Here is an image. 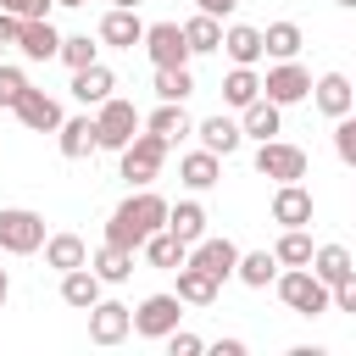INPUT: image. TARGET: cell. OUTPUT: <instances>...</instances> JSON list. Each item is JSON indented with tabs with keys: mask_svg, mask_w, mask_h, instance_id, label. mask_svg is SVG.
Masks as SVG:
<instances>
[{
	"mask_svg": "<svg viewBox=\"0 0 356 356\" xmlns=\"http://www.w3.org/2000/svg\"><path fill=\"white\" fill-rule=\"evenodd\" d=\"M167 200L156 195V189H134L111 217H106V239L111 245H122V250H145V239L156 234V228H167Z\"/></svg>",
	"mask_w": 356,
	"mask_h": 356,
	"instance_id": "6da1fadb",
	"label": "cell"
},
{
	"mask_svg": "<svg viewBox=\"0 0 356 356\" xmlns=\"http://www.w3.org/2000/svg\"><path fill=\"white\" fill-rule=\"evenodd\" d=\"M273 289H278V300H284L295 317H323V312H334V289H328L312 267H284Z\"/></svg>",
	"mask_w": 356,
	"mask_h": 356,
	"instance_id": "7a4b0ae2",
	"label": "cell"
},
{
	"mask_svg": "<svg viewBox=\"0 0 356 356\" xmlns=\"http://www.w3.org/2000/svg\"><path fill=\"white\" fill-rule=\"evenodd\" d=\"M167 139L161 134H150V128H139L128 145H122V178H128V189H150L156 184V172H161V161H167Z\"/></svg>",
	"mask_w": 356,
	"mask_h": 356,
	"instance_id": "3957f363",
	"label": "cell"
},
{
	"mask_svg": "<svg viewBox=\"0 0 356 356\" xmlns=\"http://www.w3.org/2000/svg\"><path fill=\"white\" fill-rule=\"evenodd\" d=\"M44 217L39 211H28V206H6L0 211V250L6 256H33V250H44Z\"/></svg>",
	"mask_w": 356,
	"mask_h": 356,
	"instance_id": "277c9868",
	"label": "cell"
},
{
	"mask_svg": "<svg viewBox=\"0 0 356 356\" xmlns=\"http://www.w3.org/2000/svg\"><path fill=\"white\" fill-rule=\"evenodd\" d=\"M178 317H184L178 289H156V295H145V300L134 306V334H139V339H167V334L178 328Z\"/></svg>",
	"mask_w": 356,
	"mask_h": 356,
	"instance_id": "5b68a950",
	"label": "cell"
},
{
	"mask_svg": "<svg viewBox=\"0 0 356 356\" xmlns=\"http://www.w3.org/2000/svg\"><path fill=\"white\" fill-rule=\"evenodd\" d=\"M95 122H100V150H117V156H122V145L145 128V117H139L134 100H122V95H111L106 106H95Z\"/></svg>",
	"mask_w": 356,
	"mask_h": 356,
	"instance_id": "8992f818",
	"label": "cell"
},
{
	"mask_svg": "<svg viewBox=\"0 0 356 356\" xmlns=\"http://www.w3.org/2000/svg\"><path fill=\"white\" fill-rule=\"evenodd\" d=\"M256 172L273 178V184H300L306 178V150L289 145V139H261L256 145Z\"/></svg>",
	"mask_w": 356,
	"mask_h": 356,
	"instance_id": "52a82bcc",
	"label": "cell"
},
{
	"mask_svg": "<svg viewBox=\"0 0 356 356\" xmlns=\"http://www.w3.org/2000/svg\"><path fill=\"white\" fill-rule=\"evenodd\" d=\"M312 83H317V78H312L300 61H273L267 78H261V95L278 100V106H300V100H312Z\"/></svg>",
	"mask_w": 356,
	"mask_h": 356,
	"instance_id": "ba28073f",
	"label": "cell"
},
{
	"mask_svg": "<svg viewBox=\"0 0 356 356\" xmlns=\"http://www.w3.org/2000/svg\"><path fill=\"white\" fill-rule=\"evenodd\" d=\"M145 56L150 67H189V39H184V22H150L145 28Z\"/></svg>",
	"mask_w": 356,
	"mask_h": 356,
	"instance_id": "9c48e42d",
	"label": "cell"
},
{
	"mask_svg": "<svg viewBox=\"0 0 356 356\" xmlns=\"http://www.w3.org/2000/svg\"><path fill=\"white\" fill-rule=\"evenodd\" d=\"M128 334H134V306H122V300H106V295H100V300L89 306V339L111 350V345H122Z\"/></svg>",
	"mask_w": 356,
	"mask_h": 356,
	"instance_id": "30bf717a",
	"label": "cell"
},
{
	"mask_svg": "<svg viewBox=\"0 0 356 356\" xmlns=\"http://www.w3.org/2000/svg\"><path fill=\"white\" fill-rule=\"evenodd\" d=\"M56 150H61L67 161H83V156L100 150V122L89 117V106H83L78 117H61V128H56Z\"/></svg>",
	"mask_w": 356,
	"mask_h": 356,
	"instance_id": "8fae6325",
	"label": "cell"
},
{
	"mask_svg": "<svg viewBox=\"0 0 356 356\" xmlns=\"http://www.w3.org/2000/svg\"><path fill=\"white\" fill-rule=\"evenodd\" d=\"M189 261H195V267H206L217 284H228V278L239 273V245H234V239H222V234H206L200 245H189Z\"/></svg>",
	"mask_w": 356,
	"mask_h": 356,
	"instance_id": "7c38bea8",
	"label": "cell"
},
{
	"mask_svg": "<svg viewBox=\"0 0 356 356\" xmlns=\"http://www.w3.org/2000/svg\"><path fill=\"white\" fill-rule=\"evenodd\" d=\"M312 211H317V200H312L306 184H278V189H273V222H278V228H306Z\"/></svg>",
	"mask_w": 356,
	"mask_h": 356,
	"instance_id": "4fadbf2b",
	"label": "cell"
},
{
	"mask_svg": "<svg viewBox=\"0 0 356 356\" xmlns=\"http://www.w3.org/2000/svg\"><path fill=\"white\" fill-rule=\"evenodd\" d=\"M17 122H22L28 134H56V128H61V100L44 95V89H28V95L17 100Z\"/></svg>",
	"mask_w": 356,
	"mask_h": 356,
	"instance_id": "5bb4252c",
	"label": "cell"
},
{
	"mask_svg": "<svg viewBox=\"0 0 356 356\" xmlns=\"http://www.w3.org/2000/svg\"><path fill=\"white\" fill-rule=\"evenodd\" d=\"M100 44H111V50H134V44H145V22H139V11L111 6V11L100 17Z\"/></svg>",
	"mask_w": 356,
	"mask_h": 356,
	"instance_id": "9a60e30c",
	"label": "cell"
},
{
	"mask_svg": "<svg viewBox=\"0 0 356 356\" xmlns=\"http://www.w3.org/2000/svg\"><path fill=\"white\" fill-rule=\"evenodd\" d=\"M222 56H228L234 67H256V61L267 56L261 28H250V22H228V28H222Z\"/></svg>",
	"mask_w": 356,
	"mask_h": 356,
	"instance_id": "2e32d148",
	"label": "cell"
},
{
	"mask_svg": "<svg viewBox=\"0 0 356 356\" xmlns=\"http://www.w3.org/2000/svg\"><path fill=\"white\" fill-rule=\"evenodd\" d=\"M111 95H117V72H111L106 61L72 72V100H78V106H106Z\"/></svg>",
	"mask_w": 356,
	"mask_h": 356,
	"instance_id": "e0dca14e",
	"label": "cell"
},
{
	"mask_svg": "<svg viewBox=\"0 0 356 356\" xmlns=\"http://www.w3.org/2000/svg\"><path fill=\"white\" fill-rule=\"evenodd\" d=\"M312 100H317L323 117H345V111H356V89H350L345 72H323V78L312 83Z\"/></svg>",
	"mask_w": 356,
	"mask_h": 356,
	"instance_id": "ac0fdd59",
	"label": "cell"
},
{
	"mask_svg": "<svg viewBox=\"0 0 356 356\" xmlns=\"http://www.w3.org/2000/svg\"><path fill=\"white\" fill-rule=\"evenodd\" d=\"M195 139L206 145V150H217V156H234L239 145H245V122H234V117H200L195 122Z\"/></svg>",
	"mask_w": 356,
	"mask_h": 356,
	"instance_id": "d6986e66",
	"label": "cell"
},
{
	"mask_svg": "<svg viewBox=\"0 0 356 356\" xmlns=\"http://www.w3.org/2000/svg\"><path fill=\"white\" fill-rule=\"evenodd\" d=\"M217 178H222V156H217V150H206V145H200V150H189V156L178 161V184H184V189H195V195H206Z\"/></svg>",
	"mask_w": 356,
	"mask_h": 356,
	"instance_id": "ffe728a7",
	"label": "cell"
},
{
	"mask_svg": "<svg viewBox=\"0 0 356 356\" xmlns=\"http://www.w3.org/2000/svg\"><path fill=\"white\" fill-rule=\"evenodd\" d=\"M61 39H67V33H56V22H50V17H39V22H22L17 50H22L28 61H56V56H61Z\"/></svg>",
	"mask_w": 356,
	"mask_h": 356,
	"instance_id": "44dd1931",
	"label": "cell"
},
{
	"mask_svg": "<svg viewBox=\"0 0 356 356\" xmlns=\"http://www.w3.org/2000/svg\"><path fill=\"white\" fill-rule=\"evenodd\" d=\"M239 122H245V139H256V145H261V139H278V134H284V106L261 95V100H250V106L239 111Z\"/></svg>",
	"mask_w": 356,
	"mask_h": 356,
	"instance_id": "7402d4cb",
	"label": "cell"
},
{
	"mask_svg": "<svg viewBox=\"0 0 356 356\" xmlns=\"http://www.w3.org/2000/svg\"><path fill=\"white\" fill-rule=\"evenodd\" d=\"M100 289H106V278L83 261V267H72V273H61V300L72 306V312H89L95 300H100Z\"/></svg>",
	"mask_w": 356,
	"mask_h": 356,
	"instance_id": "603a6c76",
	"label": "cell"
},
{
	"mask_svg": "<svg viewBox=\"0 0 356 356\" xmlns=\"http://www.w3.org/2000/svg\"><path fill=\"white\" fill-rule=\"evenodd\" d=\"M145 128H150V134H161L167 145H178L184 134H195V117L184 111V100H161V106L145 117Z\"/></svg>",
	"mask_w": 356,
	"mask_h": 356,
	"instance_id": "cb8c5ba5",
	"label": "cell"
},
{
	"mask_svg": "<svg viewBox=\"0 0 356 356\" xmlns=\"http://www.w3.org/2000/svg\"><path fill=\"white\" fill-rule=\"evenodd\" d=\"M145 261H150V267H161V273H178V267L189 261V245H184L172 228H156V234L145 239Z\"/></svg>",
	"mask_w": 356,
	"mask_h": 356,
	"instance_id": "d4e9b609",
	"label": "cell"
},
{
	"mask_svg": "<svg viewBox=\"0 0 356 356\" xmlns=\"http://www.w3.org/2000/svg\"><path fill=\"white\" fill-rule=\"evenodd\" d=\"M217 289H222V284H217L206 267H195V261L178 267V300H184V306H217Z\"/></svg>",
	"mask_w": 356,
	"mask_h": 356,
	"instance_id": "484cf974",
	"label": "cell"
},
{
	"mask_svg": "<svg viewBox=\"0 0 356 356\" xmlns=\"http://www.w3.org/2000/svg\"><path fill=\"white\" fill-rule=\"evenodd\" d=\"M83 261H89V245H83L78 234H50V239H44V267L72 273V267H83Z\"/></svg>",
	"mask_w": 356,
	"mask_h": 356,
	"instance_id": "4316f807",
	"label": "cell"
},
{
	"mask_svg": "<svg viewBox=\"0 0 356 356\" xmlns=\"http://www.w3.org/2000/svg\"><path fill=\"white\" fill-rule=\"evenodd\" d=\"M245 289H267L278 284V256L273 250H239V273H234Z\"/></svg>",
	"mask_w": 356,
	"mask_h": 356,
	"instance_id": "83f0119b",
	"label": "cell"
},
{
	"mask_svg": "<svg viewBox=\"0 0 356 356\" xmlns=\"http://www.w3.org/2000/svg\"><path fill=\"white\" fill-rule=\"evenodd\" d=\"M167 228H172L184 245H200V239H206V206H200V200H178V206L167 211Z\"/></svg>",
	"mask_w": 356,
	"mask_h": 356,
	"instance_id": "f1b7e54d",
	"label": "cell"
},
{
	"mask_svg": "<svg viewBox=\"0 0 356 356\" xmlns=\"http://www.w3.org/2000/svg\"><path fill=\"white\" fill-rule=\"evenodd\" d=\"M89 267H95L106 284H128V278H134V250H122V245H111V239H106V245L89 256Z\"/></svg>",
	"mask_w": 356,
	"mask_h": 356,
	"instance_id": "f546056e",
	"label": "cell"
},
{
	"mask_svg": "<svg viewBox=\"0 0 356 356\" xmlns=\"http://www.w3.org/2000/svg\"><path fill=\"white\" fill-rule=\"evenodd\" d=\"M184 39H189V50H195V56H211V50H222V17H206V11H195V17L184 22Z\"/></svg>",
	"mask_w": 356,
	"mask_h": 356,
	"instance_id": "4dcf8cb0",
	"label": "cell"
},
{
	"mask_svg": "<svg viewBox=\"0 0 356 356\" xmlns=\"http://www.w3.org/2000/svg\"><path fill=\"white\" fill-rule=\"evenodd\" d=\"M261 39H267V56H273V61H295V56H300V44H306L300 22H267V28H261Z\"/></svg>",
	"mask_w": 356,
	"mask_h": 356,
	"instance_id": "1f68e13d",
	"label": "cell"
},
{
	"mask_svg": "<svg viewBox=\"0 0 356 356\" xmlns=\"http://www.w3.org/2000/svg\"><path fill=\"white\" fill-rule=\"evenodd\" d=\"M222 100H228L234 111H245L250 100H261V72H256V67H234V72L222 78Z\"/></svg>",
	"mask_w": 356,
	"mask_h": 356,
	"instance_id": "d6a6232c",
	"label": "cell"
},
{
	"mask_svg": "<svg viewBox=\"0 0 356 356\" xmlns=\"http://www.w3.org/2000/svg\"><path fill=\"white\" fill-rule=\"evenodd\" d=\"M312 273H317V278L334 289L339 278H350V273H356V261H350V250H345V245H317V256H312Z\"/></svg>",
	"mask_w": 356,
	"mask_h": 356,
	"instance_id": "836d02e7",
	"label": "cell"
},
{
	"mask_svg": "<svg viewBox=\"0 0 356 356\" xmlns=\"http://www.w3.org/2000/svg\"><path fill=\"white\" fill-rule=\"evenodd\" d=\"M273 256H278V267H312V239H306V228H284L278 234V245H273Z\"/></svg>",
	"mask_w": 356,
	"mask_h": 356,
	"instance_id": "e575fe53",
	"label": "cell"
},
{
	"mask_svg": "<svg viewBox=\"0 0 356 356\" xmlns=\"http://www.w3.org/2000/svg\"><path fill=\"white\" fill-rule=\"evenodd\" d=\"M189 95H195L189 67H156V100H189Z\"/></svg>",
	"mask_w": 356,
	"mask_h": 356,
	"instance_id": "d590c367",
	"label": "cell"
},
{
	"mask_svg": "<svg viewBox=\"0 0 356 356\" xmlns=\"http://www.w3.org/2000/svg\"><path fill=\"white\" fill-rule=\"evenodd\" d=\"M56 61H67L72 72H78V67H95V61H100V44H95L89 33H67V39H61V56H56Z\"/></svg>",
	"mask_w": 356,
	"mask_h": 356,
	"instance_id": "8d00e7d4",
	"label": "cell"
},
{
	"mask_svg": "<svg viewBox=\"0 0 356 356\" xmlns=\"http://www.w3.org/2000/svg\"><path fill=\"white\" fill-rule=\"evenodd\" d=\"M334 156H339L345 167H356V111L334 117Z\"/></svg>",
	"mask_w": 356,
	"mask_h": 356,
	"instance_id": "74e56055",
	"label": "cell"
},
{
	"mask_svg": "<svg viewBox=\"0 0 356 356\" xmlns=\"http://www.w3.org/2000/svg\"><path fill=\"white\" fill-rule=\"evenodd\" d=\"M28 89H33V83H28L22 67H0V106H6V111H17V100H22Z\"/></svg>",
	"mask_w": 356,
	"mask_h": 356,
	"instance_id": "f35d334b",
	"label": "cell"
},
{
	"mask_svg": "<svg viewBox=\"0 0 356 356\" xmlns=\"http://www.w3.org/2000/svg\"><path fill=\"white\" fill-rule=\"evenodd\" d=\"M161 345H167V356H200V350H206V339H200V334H189V328H172Z\"/></svg>",
	"mask_w": 356,
	"mask_h": 356,
	"instance_id": "ab89813d",
	"label": "cell"
},
{
	"mask_svg": "<svg viewBox=\"0 0 356 356\" xmlns=\"http://www.w3.org/2000/svg\"><path fill=\"white\" fill-rule=\"evenodd\" d=\"M334 312H356V273L334 284Z\"/></svg>",
	"mask_w": 356,
	"mask_h": 356,
	"instance_id": "60d3db41",
	"label": "cell"
},
{
	"mask_svg": "<svg viewBox=\"0 0 356 356\" xmlns=\"http://www.w3.org/2000/svg\"><path fill=\"white\" fill-rule=\"evenodd\" d=\"M17 39H22V17L0 6V44H17Z\"/></svg>",
	"mask_w": 356,
	"mask_h": 356,
	"instance_id": "b9f144b4",
	"label": "cell"
},
{
	"mask_svg": "<svg viewBox=\"0 0 356 356\" xmlns=\"http://www.w3.org/2000/svg\"><path fill=\"white\" fill-rule=\"evenodd\" d=\"M56 6H61V0H22V6H17V17H22V22H39V17H50Z\"/></svg>",
	"mask_w": 356,
	"mask_h": 356,
	"instance_id": "7bdbcfd3",
	"label": "cell"
},
{
	"mask_svg": "<svg viewBox=\"0 0 356 356\" xmlns=\"http://www.w3.org/2000/svg\"><path fill=\"white\" fill-rule=\"evenodd\" d=\"M239 0H195V11H206V17H228Z\"/></svg>",
	"mask_w": 356,
	"mask_h": 356,
	"instance_id": "ee69618b",
	"label": "cell"
},
{
	"mask_svg": "<svg viewBox=\"0 0 356 356\" xmlns=\"http://www.w3.org/2000/svg\"><path fill=\"white\" fill-rule=\"evenodd\" d=\"M217 356H245V339H217Z\"/></svg>",
	"mask_w": 356,
	"mask_h": 356,
	"instance_id": "f6af8a7d",
	"label": "cell"
},
{
	"mask_svg": "<svg viewBox=\"0 0 356 356\" xmlns=\"http://www.w3.org/2000/svg\"><path fill=\"white\" fill-rule=\"evenodd\" d=\"M6 300H11V273L0 267V306H6Z\"/></svg>",
	"mask_w": 356,
	"mask_h": 356,
	"instance_id": "bcb514c9",
	"label": "cell"
},
{
	"mask_svg": "<svg viewBox=\"0 0 356 356\" xmlns=\"http://www.w3.org/2000/svg\"><path fill=\"white\" fill-rule=\"evenodd\" d=\"M111 6H128V11H139V6H145V0H111Z\"/></svg>",
	"mask_w": 356,
	"mask_h": 356,
	"instance_id": "7dc6e473",
	"label": "cell"
},
{
	"mask_svg": "<svg viewBox=\"0 0 356 356\" xmlns=\"http://www.w3.org/2000/svg\"><path fill=\"white\" fill-rule=\"evenodd\" d=\"M334 6H345V11H356V0H334Z\"/></svg>",
	"mask_w": 356,
	"mask_h": 356,
	"instance_id": "c3c4849f",
	"label": "cell"
},
{
	"mask_svg": "<svg viewBox=\"0 0 356 356\" xmlns=\"http://www.w3.org/2000/svg\"><path fill=\"white\" fill-rule=\"evenodd\" d=\"M0 6H6V11H17V6H22V0H0Z\"/></svg>",
	"mask_w": 356,
	"mask_h": 356,
	"instance_id": "681fc988",
	"label": "cell"
},
{
	"mask_svg": "<svg viewBox=\"0 0 356 356\" xmlns=\"http://www.w3.org/2000/svg\"><path fill=\"white\" fill-rule=\"evenodd\" d=\"M61 6H89V0H61Z\"/></svg>",
	"mask_w": 356,
	"mask_h": 356,
	"instance_id": "f907efd6",
	"label": "cell"
}]
</instances>
